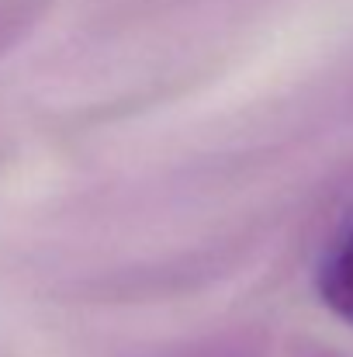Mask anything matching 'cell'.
I'll return each instance as SVG.
<instances>
[{
	"mask_svg": "<svg viewBox=\"0 0 353 357\" xmlns=\"http://www.w3.org/2000/svg\"><path fill=\"white\" fill-rule=\"evenodd\" d=\"M319 291H322V302L340 319L353 323V233L326 260L322 278H319Z\"/></svg>",
	"mask_w": 353,
	"mask_h": 357,
	"instance_id": "obj_1",
	"label": "cell"
}]
</instances>
